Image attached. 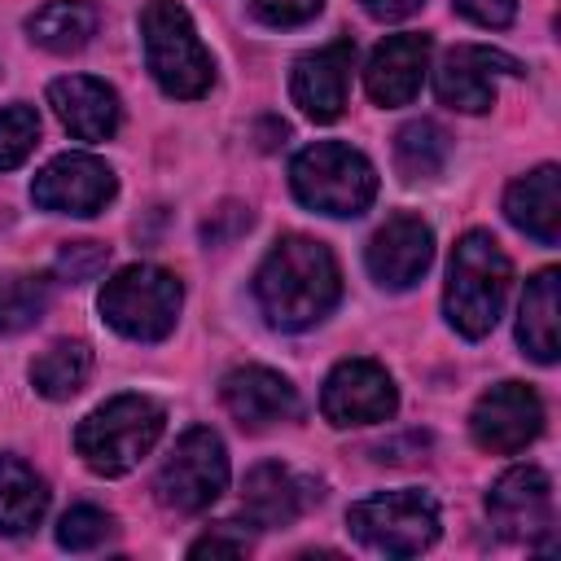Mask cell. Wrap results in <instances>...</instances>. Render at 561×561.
<instances>
[{"instance_id": "13", "label": "cell", "mask_w": 561, "mask_h": 561, "mask_svg": "<svg viewBox=\"0 0 561 561\" xmlns=\"http://www.w3.org/2000/svg\"><path fill=\"white\" fill-rule=\"evenodd\" d=\"M500 75H522L517 57L482 48V44H460L438 61L434 92L443 105H451L460 114H482L495 105V79Z\"/></svg>"}, {"instance_id": "1", "label": "cell", "mask_w": 561, "mask_h": 561, "mask_svg": "<svg viewBox=\"0 0 561 561\" xmlns=\"http://www.w3.org/2000/svg\"><path fill=\"white\" fill-rule=\"evenodd\" d=\"M337 298H342L337 259L324 241L307 232L280 237L254 272V302L263 320L285 333H302L320 324L337 307Z\"/></svg>"}, {"instance_id": "17", "label": "cell", "mask_w": 561, "mask_h": 561, "mask_svg": "<svg viewBox=\"0 0 561 561\" xmlns=\"http://www.w3.org/2000/svg\"><path fill=\"white\" fill-rule=\"evenodd\" d=\"M425 70H430V35H416V31H403V35H386L368 66H364V88L377 105H408L421 83H425Z\"/></svg>"}, {"instance_id": "11", "label": "cell", "mask_w": 561, "mask_h": 561, "mask_svg": "<svg viewBox=\"0 0 561 561\" xmlns=\"http://www.w3.org/2000/svg\"><path fill=\"white\" fill-rule=\"evenodd\" d=\"M539 430H543V399L522 381L491 386L469 412V434L491 456H513L530 447Z\"/></svg>"}, {"instance_id": "20", "label": "cell", "mask_w": 561, "mask_h": 561, "mask_svg": "<svg viewBox=\"0 0 561 561\" xmlns=\"http://www.w3.org/2000/svg\"><path fill=\"white\" fill-rule=\"evenodd\" d=\"M504 215L517 232L535 237L539 245H557L561 241V171L543 162L530 175L513 180L504 193Z\"/></svg>"}, {"instance_id": "2", "label": "cell", "mask_w": 561, "mask_h": 561, "mask_svg": "<svg viewBox=\"0 0 561 561\" xmlns=\"http://www.w3.org/2000/svg\"><path fill=\"white\" fill-rule=\"evenodd\" d=\"M508 285H513V263L500 250V241L482 228H469L456 241L451 267H447V289H443L447 324L469 342L486 337L504 311Z\"/></svg>"}, {"instance_id": "28", "label": "cell", "mask_w": 561, "mask_h": 561, "mask_svg": "<svg viewBox=\"0 0 561 561\" xmlns=\"http://www.w3.org/2000/svg\"><path fill=\"white\" fill-rule=\"evenodd\" d=\"M39 145V114L31 105H4L0 110V171H13L31 158Z\"/></svg>"}, {"instance_id": "8", "label": "cell", "mask_w": 561, "mask_h": 561, "mask_svg": "<svg viewBox=\"0 0 561 561\" xmlns=\"http://www.w3.org/2000/svg\"><path fill=\"white\" fill-rule=\"evenodd\" d=\"M153 491L175 513L210 508L228 491V451H224L219 434L206 430V425L184 430L180 443L171 447V456L162 460V469L153 478Z\"/></svg>"}, {"instance_id": "3", "label": "cell", "mask_w": 561, "mask_h": 561, "mask_svg": "<svg viewBox=\"0 0 561 561\" xmlns=\"http://www.w3.org/2000/svg\"><path fill=\"white\" fill-rule=\"evenodd\" d=\"M162 425H167V412L149 394H114L79 421L75 451L92 473L118 478V473H131L153 451V443L162 438Z\"/></svg>"}, {"instance_id": "25", "label": "cell", "mask_w": 561, "mask_h": 561, "mask_svg": "<svg viewBox=\"0 0 561 561\" xmlns=\"http://www.w3.org/2000/svg\"><path fill=\"white\" fill-rule=\"evenodd\" d=\"M88 377H92V346L83 337H61L31 364V386L44 399H70L88 386Z\"/></svg>"}, {"instance_id": "23", "label": "cell", "mask_w": 561, "mask_h": 561, "mask_svg": "<svg viewBox=\"0 0 561 561\" xmlns=\"http://www.w3.org/2000/svg\"><path fill=\"white\" fill-rule=\"evenodd\" d=\"M44 513H48L44 478L18 456H0V535H26L44 522Z\"/></svg>"}, {"instance_id": "31", "label": "cell", "mask_w": 561, "mask_h": 561, "mask_svg": "<svg viewBox=\"0 0 561 561\" xmlns=\"http://www.w3.org/2000/svg\"><path fill=\"white\" fill-rule=\"evenodd\" d=\"M451 9L460 18H469L473 26H491V31H500L517 18V0H451Z\"/></svg>"}, {"instance_id": "33", "label": "cell", "mask_w": 561, "mask_h": 561, "mask_svg": "<svg viewBox=\"0 0 561 561\" xmlns=\"http://www.w3.org/2000/svg\"><path fill=\"white\" fill-rule=\"evenodd\" d=\"M206 552L210 557H241L245 552V539H228V535L215 530V535H202L197 543H188V557H206Z\"/></svg>"}, {"instance_id": "32", "label": "cell", "mask_w": 561, "mask_h": 561, "mask_svg": "<svg viewBox=\"0 0 561 561\" xmlns=\"http://www.w3.org/2000/svg\"><path fill=\"white\" fill-rule=\"evenodd\" d=\"M421 4H425V0H359V9H364L368 18H377V22H403V18H412Z\"/></svg>"}, {"instance_id": "26", "label": "cell", "mask_w": 561, "mask_h": 561, "mask_svg": "<svg viewBox=\"0 0 561 561\" xmlns=\"http://www.w3.org/2000/svg\"><path fill=\"white\" fill-rule=\"evenodd\" d=\"M53 298V280L39 272H13L0 280V333H22L31 329Z\"/></svg>"}, {"instance_id": "24", "label": "cell", "mask_w": 561, "mask_h": 561, "mask_svg": "<svg viewBox=\"0 0 561 561\" xmlns=\"http://www.w3.org/2000/svg\"><path fill=\"white\" fill-rule=\"evenodd\" d=\"M447 158H451V136H447L443 123H434V118H412V123L399 127V136H394V171H399L408 184L443 175Z\"/></svg>"}, {"instance_id": "30", "label": "cell", "mask_w": 561, "mask_h": 561, "mask_svg": "<svg viewBox=\"0 0 561 561\" xmlns=\"http://www.w3.org/2000/svg\"><path fill=\"white\" fill-rule=\"evenodd\" d=\"M250 4L267 26H302L324 9V0H250Z\"/></svg>"}, {"instance_id": "5", "label": "cell", "mask_w": 561, "mask_h": 561, "mask_svg": "<svg viewBox=\"0 0 561 561\" xmlns=\"http://www.w3.org/2000/svg\"><path fill=\"white\" fill-rule=\"evenodd\" d=\"M289 188L307 210H320L333 219H355L377 197V171L359 149H351L342 140H316L294 153Z\"/></svg>"}, {"instance_id": "14", "label": "cell", "mask_w": 561, "mask_h": 561, "mask_svg": "<svg viewBox=\"0 0 561 561\" xmlns=\"http://www.w3.org/2000/svg\"><path fill=\"white\" fill-rule=\"evenodd\" d=\"M364 263H368V276L381 285V289H412L425 267L434 263V232L421 215H390L368 250H364Z\"/></svg>"}, {"instance_id": "27", "label": "cell", "mask_w": 561, "mask_h": 561, "mask_svg": "<svg viewBox=\"0 0 561 561\" xmlns=\"http://www.w3.org/2000/svg\"><path fill=\"white\" fill-rule=\"evenodd\" d=\"M110 535H114V517H110L105 508H96V504H75V508H66L61 522H57V543H61L66 552H92V548H101Z\"/></svg>"}, {"instance_id": "16", "label": "cell", "mask_w": 561, "mask_h": 561, "mask_svg": "<svg viewBox=\"0 0 561 561\" xmlns=\"http://www.w3.org/2000/svg\"><path fill=\"white\" fill-rule=\"evenodd\" d=\"M219 399L228 408V416L245 430H267L276 421H294L302 412L298 403V390L289 377L263 368V364H245V368H232L219 386Z\"/></svg>"}, {"instance_id": "4", "label": "cell", "mask_w": 561, "mask_h": 561, "mask_svg": "<svg viewBox=\"0 0 561 561\" xmlns=\"http://www.w3.org/2000/svg\"><path fill=\"white\" fill-rule=\"evenodd\" d=\"M140 44H145V66L153 83L167 96L193 101L206 96L215 83V61L188 18L184 4L175 0H149L140 9Z\"/></svg>"}, {"instance_id": "18", "label": "cell", "mask_w": 561, "mask_h": 561, "mask_svg": "<svg viewBox=\"0 0 561 561\" xmlns=\"http://www.w3.org/2000/svg\"><path fill=\"white\" fill-rule=\"evenodd\" d=\"M316 500H320V486L285 465H259L245 473V486H241V508L259 530L294 526Z\"/></svg>"}, {"instance_id": "6", "label": "cell", "mask_w": 561, "mask_h": 561, "mask_svg": "<svg viewBox=\"0 0 561 561\" xmlns=\"http://www.w3.org/2000/svg\"><path fill=\"white\" fill-rule=\"evenodd\" d=\"M180 302L184 285L175 280V272L158 263H131L105 280L96 307L114 333L131 342H162L180 320Z\"/></svg>"}, {"instance_id": "9", "label": "cell", "mask_w": 561, "mask_h": 561, "mask_svg": "<svg viewBox=\"0 0 561 561\" xmlns=\"http://www.w3.org/2000/svg\"><path fill=\"white\" fill-rule=\"evenodd\" d=\"M399 408V390L390 381V373L377 359H342L320 390V412L329 425L337 430H355V425H377L390 421Z\"/></svg>"}, {"instance_id": "19", "label": "cell", "mask_w": 561, "mask_h": 561, "mask_svg": "<svg viewBox=\"0 0 561 561\" xmlns=\"http://www.w3.org/2000/svg\"><path fill=\"white\" fill-rule=\"evenodd\" d=\"M48 105L75 140H110L123 123L118 92L92 75H66L48 83Z\"/></svg>"}, {"instance_id": "21", "label": "cell", "mask_w": 561, "mask_h": 561, "mask_svg": "<svg viewBox=\"0 0 561 561\" xmlns=\"http://www.w3.org/2000/svg\"><path fill=\"white\" fill-rule=\"evenodd\" d=\"M517 342L535 364H557L561 355V276L557 267L535 272L526 280L522 307H517Z\"/></svg>"}, {"instance_id": "12", "label": "cell", "mask_w": 561, "mask_h": 561, "mask_svg": "<svg viewBox=\"0 0 561 561\" xmlns=\"http://www.w3.org/2000/svg\"><path fill=\"white\" fill-rule=\"evenodd\" d=\"M486 513L508 539L535 543L539 535H552V482L535 465L504 469L486 491Z\"/></svg>"}, {"instance_id": "29", "label": "cell", "mask_w": 561, "mask_h": 561, "mask_svg": "<svg viewBox=\"0 0 561 561\" xmlns=\"http://www.w3.org/2000/svg\"><path fill=\"white\" fill-rule=\"evenodd\" d=\"M105 267H110V245H101V241H70L57 254V276L70 285L96 280Z\"/></svg>"}, {"instance_id": "7", "label": "cell", "mask_w": 561, "mask_h": 561, "mask_svg": "<svg viewBox=\"0 0 561 561\" xmlns=\"http://www.w3.org/2000/svg\"><path fill=\"white\" fill-rule=\"evenodd\" d=\"M351 535L386 557H416L438 539V504L425 491H377L346 513Z\"/></svg>"}, {"instance_id": "15", "label": "cell", "mask_w": 561, "mask_h": 561, "mask_svg": "<svg viewBox=\"0 0 561 561\" xmlns=\"http://www.w3.org/2000/svg\"><path fill=\"white\" fill-rule=\"evenodd\" d=\"M351 66H355V44L351 39H333L307 57L294 61L289 75V96L294 105L316 118V123H333L346 110V88H351Z\"/></svg>"}, {"instance_id": "10", "label": "cell", "mask_w": 561, "mask_h": 561, "mask_svg": "<svg viewBox=\"0 0 561 561\" xmlns=\"http://www.w3.org/2000/svg\"><path fill=\"white\" fill-rule=\"evenodd\" d=\"M114 193H118L114 171L92 153H57L31 180L35 206L57 210V215H79V219L101 215L114 202Z\"/></svg>"}, {"instance_id": "22", "label": "cell", "mask_w": 561, "mask_h": 561, "mask_svg": "<svg viewBox=\"0 0 561 561\" xmlns=\"http://www.w3.org/2000/svg\"><path fill=\"white\" fill-rule=\"evenodd\" d=\"M96 26H101V13L92 0H48L26 18L31 44H39L44 53H61V57L88 48Z\"/></svg>"}]
</instances>
